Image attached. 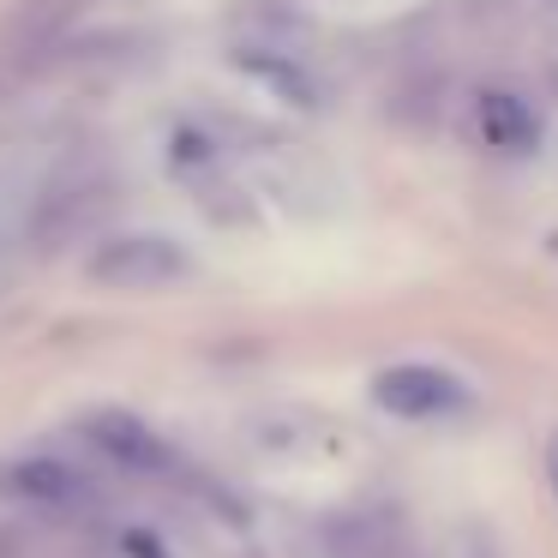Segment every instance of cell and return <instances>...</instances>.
I'll use <instances>...</instances> for the list:
<instances>
[{"label":"cell","instance_id":"obj_9","mask_svg":"<svg viewBox=\"0 0 558 558\" xmlns=\"http://www.w3.org/2000/svg\"><path fill=\"white\" fill-rule=\"evenodd\" d=\"M438 558H498V546L486 541L481 529H457L445 546H438Z\"/></svg>","mask_w":558,"mask_h":558},{"label":"cell","instance_id":"obj_2","mask_svg":"<svg viewBox=\"0 0 558 558\" xmlns=\"http://www.w3.org/2000/svg\"><path fill=\"white\" fill-rule=\"evenodd\" d=\"M78 433H85L90 450H102V457L114 462V469L126 474H150V481H169V474H181V457H174L169 445H162L157 433H150L138 414L126 409H97L78 421Z\"/></svg>","mask_w":558,"mask_h":558},{"label":"cell","instance_id":"obj_4","mask_svg":"<svg viewBox=\"0 0 558 558\" xmlns=\"http://www.w3.org/2000/svg\"><path fill=\"white\" fill-rule=\"evenodd\" d=\"M0 493L25 498L37 510H85L97 498L90 474L66 457H49V450H31V457H7L0 462Z\"/></svg>","mask_w":558,"mask_h":558},{"label":"cell","instance_id":"obj_7","mask_svg":"<svg viewBox=\"0 0 558 558\" xmlns=\"http://www.w3.org/2000/svg\"><path fill=\"white\" fill-rule=\"evenodd\" d=\"M78 7H85V0H25L19 19L7 25V43H19V49H49L54 31L78 19Z\"/></svg>","mask_w":558,"mask_h":558},{"label":"cell","instance_id":"obj_1","mask_svg":"<svg viewBox=\"0 0 558 558\" xmlns=\"http://www.w3.org/2000/svg\"><path fill=\"white\" fill-rule=\"evenodd\" d=\"M186 270L193 265H186V253L169 234H114L90 258V277L109 282V289H126V294L174 289V282H186Z\"/></svg>","mask_w":558,"mask_h":558},{"label":"cell","instance_id":"obj_5","mask_svg":"<svg viewBox=\"0 0 558 558\" xmlns=\"http://www.w3.org/2000/svg\"><path fill=\"white\" fill-rule=\"evenodd\" d=\"M234 66H241L253 85H265L277 102H294V109H318V78H313V66L301 61V54H282V49H234Z\"/></svg>","mask_w":558,"mask_h":558},{"label":"cell","instance_id":"obj_6","mask_svg":"<svg viewBox=\"0 0 558 558\" xmlns=\"http://www.w3.org/2000/svg\"><path fill=\"white\" fill-rule=\"evenodd\" d=\"M481 133L493 150H529L534 138H541V121H534V109L522 97H510V90H486L481 97Z\"/></svg>","mask_w":558,"mask_h":558},{"label":"cell","instance_id":"obj_3","mask_svg":"<svg viewBox=\"0 0 558 558\" xmlns=\"http://www.w3.org/2000/svg\"><path fill=\"white\" fill-rule=\"evenodd\" d=\"M373 402L385 414H402V421H438V414H457L469 402L462 378H450L445 366H426V361H402L385 366L373 378Z\"/></svg>","mask_w":558,"mask_h":558},{"label":"cell","instance_id":"obj_10","mask_svg":"<svg viewBox=\"0 0 558 558\" xmlns=\"http://www.w3.org/2000/svg\"><path fill=\"white\" fill-rule=\"evenodd\" d=\"M546 474H553V486H558V433H553V445H546Z\"/></svg>","mask_w":558,"mask_h":558},{"label":"cell","instance_id":"obj_8","mask_svg":"<svg viewBox=\"0 0 558 558\" xmlns=\"http://www.w3.org/2000/svg\"><path fill=\"white\" fill-rule=\"evenodd\" d=\"M397 541H402V534L390 529V517H378V510H354L349 522L330 529V546H337L342 558H385Z\"/></svg>","mask_w":558,"mask_h":558}]
</instances>
